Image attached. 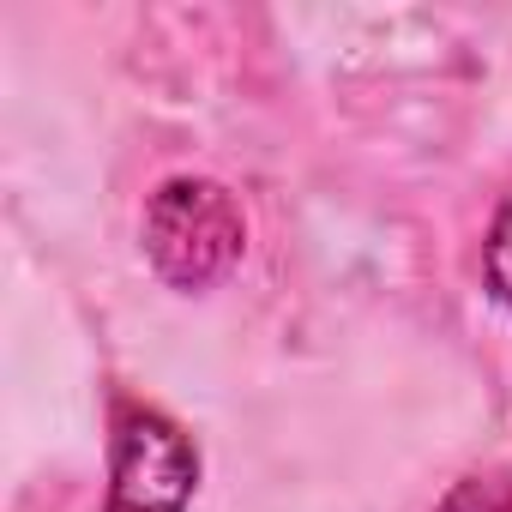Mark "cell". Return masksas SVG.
Here are the masks:
<instances>
[{
  "label": "cell",
  "instance_id": "cell-1",
  "mask_svg": "<svg viewBox=\"0 0 512 512\" xmlns=\"http://www.w3.org/2000/svg\"><path fill=\"white\" fill-rule=\"evenodd\" d=\"M145 253L175 290H205L241 260V211L217 181L169 175L145 205Z\"/></svg>",
  "mask_w": 512,
  "mask_h": 512
},
{
  "label": "cell",
  "instance_id": "cell-2",
  "mask_svg": "<svg viewBox=\"0 0 512 512\" xmlns=\"http://www.w3.org/2000/svg\"><path fill=\"white\" fill-rule=\"evenodd\" d=\"M199 482V452L151 404H121L109 452V512H181Z\"/></svg>",
  "mask_w": 512,
  "mask_h": 512
},
{
  "label": "cell",
  "instance_id": "cell-3",
  "mask_svg": "<svg viewBox=\"0 0 512 512\" xmlns=\"http://www.w3.org/2000/svg\"><path fill=\"white\" fill-rule=\"evenodd\" d=\"M434 512H512V476L506 470H476V476L452 482Z\"/></svg>",
  "mask_w": 512,
  "mask_h": 512
},
{
  "label": "cell",
  "instance_id": "cell-4",
  "mask_svg": "<svg viewBox=\"0 0 512 512\" xmlns=\"http://www.w3.org/2000/svg\"><path fill=\"white\" fill-rule=\"evenodd\" d=\"M488 290L500 308H512V193L500 199L494 229H488Z\"/></svg>",
  "mask_w": 512,
  "mask_h": 512
}]
</instances>
